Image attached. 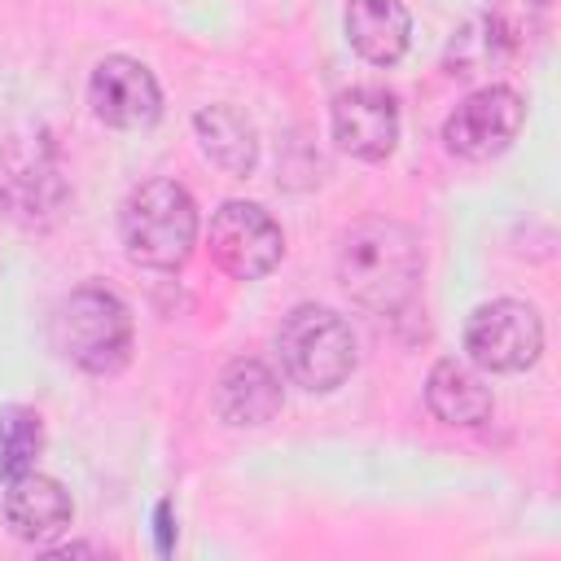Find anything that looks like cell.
Wrapping results in <instances>:
<instances>
[{
	"label": "cell",
	"instance_id": "1",
	"mask_svg": "<svg viewBox=\"0 0 561 561\" xmlns=\"http://www.w3.org/2000/svg\"><path fill=\"white\" fill-rule=\"evenodd\" d=\"M425 254L421 241L408 224L386 219V215H368L359 224H351L337 241V280L342 289L368 307V311H399L421 280Z\"/></svg>",
	"mask_w": 561,
	"mask_h": 561
},
{
	"label": "cell",
	"instance_id": "2",
	"mask_svg": "<svg viewBox=\"0 0 561 561\" xmlns=\"http://www.w3.org/2000/svg\"><path fill=\"white\" fill-rule=\"evenodd\" d=\"M123 250L136 267L175 272L188 263L197 245V206L184 184L175 180H145L127 193L118 215Z\"/></svg>",
	"mask_w": 561,
	"mask_h": 561
},
{
	"label": "cell",
	"instance_id": "3",
	"mask_svg": "<svg viewBox=\"0 0 561 561\" xmlns=\"http://www.w3.org/2000/svg\"><path fill=\"white\" fill-rule=\"evenodd\" d=\"M53 346L83 373L110 377L131 359V316L105 285L70 289L53 311Z\"/></svg>",
	"mask_w": 561,
	"mask_h": 561
},
{
	"label": "cell",
	"instance_id": "4",
	"mask_svg": "<svg viewBox=\"0 0 561 561\" xmlns=\"http://www.w3.org/2000/svg\"><path fill=\"white\" fill-rule=\"evenodd\" d=\"M276 351H280L289 381L311 390V394H329L355 373L351 324L337 311L316 307V302H302L285 316V324L276 333Z\"/></svg>",
	"mask_w": 561,
	"mask_h": 561
},
{
	"label": "cell",
	"instance_id": "5",
	"mask_svg": "<svg viewBox=\"0 0 561 561\" xmlns=\"http://www.w3.org/2000/svg\"><path fill=\"white\" fill-rule=\"evenodd\" d=\"M465 351L486 373H522L543 351V320L517 298L482 302L465 324Z\"/></svg>",
	"mask_w": 561,
	"mask_h": 561
},
{
	"label": "cell",
	"instance_id": "6",
	"mask_svg": "<svg viewBox=\"0 0 561 561\" xmlns=\"http://www.w3.org/2000/svg\"><path fill=\"white\" fill-rule=\"evenodd\" d=\"M526 123V105L513 88L491 83L469 92L443 123V145L465 162H491L500 158Z\"/></svg>",
	"mask_w": 561,
	"mask_h": 561
},
{
	"label": "cell",
	"instance_id": "7",
	"mask_svg": "<svg viewBox=\"0 0 561 561\" xmlns=\"http://www.w3.org/2000/svg\"><path fill=\"white\" fill-rule=\"evenodd\" d=\"M285 254L280 224L254 202H224L210 219V259L237 280H263Z\"/></svg>",
	"mask_w": 561,
	"mask_h": 561
},
{
	"label": "cell",
	"instance_id": "8",
	"mask_svg": "<svg viewBox=\"0 0 561 561\" xmlns=\"http://www.w3.org/2000/svg\"><path fill=\"white\" fill-rule=\"evenodd\" d=\"M88 105L105 127L118 131H140L153 127L162 114V88L153 70L136 57H101L92 79H88Z\"/></svg>",
	"mask_w": 561,
	"mask_h": 561
},
{
	"label": "cell",
	"instance_id": "9",
	"mask_svg": "<svg viewBox=\"0 0 561 561\" xmlns=\"http://www.w3.org/2000/svg\"><path fill=\"white\" fill-rule=\"evenodd\" d=\"M333 140L359 162H386L399 145V105L381 88H346L333 96Z\"/></svg>",
	"mask_w": 561,
	"mask_h": 561
},
{
	"label": "cell",
	"instance_id": "10",
	"mask_svg": "<svg viewBox=\"0 0 561 561\" xmlns=\"http://www.w3.org/2000/svg\"><path fill=\"white\" fill-rule=\"evenodd\" d=\"M75 517V504H70V491L48 478V473H18L9 478V491H4V522L9 530L22 539V543H48L57 539Z\"/></svg>",
	"mask_w": 561,
	"mask_h": 561
},
{
	"label": "cell",
	"instance_id": "11",
	"mask_svg": "<svg viewBox=\"0 0 561 561\" xmlns=\"http://www.w3.org/2000/svg\"><path fill=\"white\" fill-rule=\"evenodd\" d=\"M280 381L263 359H232L215 381V416L232 430L267 425L280 412Z\"/></svg>",
	"mask_w": 561,
	"mask_h": 561
},
{
	"label": "cell",
	"instance_id": "12",
	"mask_svg": "<svg viewBox=\"0 0 561 561\" xmlns=\"http://www.w3.org/2000/svg\"><path fill=\"white\" fill-rule=\"evenodd\" d=\"M346 39L368 66H394L408 53L412 18L403 0H346Z\"/></svg>",
	"mask_w": 561,
	"mask_h": 561
},
{
	"label": "cell",
	"instance_id": "13",
	"mask_svg": "<svg viewBox=\"0 0 561 561\" xmlns=\"http://www.w3.org/2000/svg\"><path fill=\"white\" fill-rule=\"evenodd\" d=\"M425 403H430V412L443 425H465V430L491 421V408H495L491 386L469 364H460V359H438L430 368V377H425Z\"/></svg>",
	"mask_w": 561,
	"mask_h": 561
},
{
	"label": "cell",
	"instance_id": "14",
	"mask_svg": "<svg viewBox=\"0 0 561 561\" xmlns=\"http://www.w3.org/2000/svg\"><path fill=\"white\" fill-rule=\"evenodd\" d=\"M193 131H197L202 153L219 171H228V175H250L254 171V162H259V131L245 118V110H237V105H206V110L193 114Z\"/></svg>",
	"mask_w": 561,
	"mask_h": 561
},
{
	"label": "cell",
	"instance_id": "15",
	"mask_svg": "<svg viewBox=\"0 0 561 561\" xmlns=\"http://www.w3.org/2000/svg\"><path fill=\"white\" fill-rule=\"evenodd\" d=\"M39 451H44V421H39V412L26 408V403L0 408V473L4 478L26 473Z\"/></svg>",
	"mask_w": 561,
	"mask_h": 561
},
{
	"label": "cell",
	"instance_id": "16",
	"mask_svg": "<svg viewBox=\"0 0 561 561\" xmlns=\"http://www.w3.org/2000/svg\"><path fill=\"white\" fill-rule=\"evenodd\" d=\"M153 526H158V552L167 557V552L175 548V526H171V500H162V504L153 508Z\"/></svg>",
	"mask_w": 561,
	"mask_h": 561
},
{
	"label": "cell",
	"instance_id": "17",
	"mask_svg": "<svg viewBox=\"0 0 561 561\" xmlns=\"http://www.w3.org/2000/svg\"><path fill=\"white\" fill-rule=\"evenodd\" d=\"M88 552H96V548H88V543H66V548H53V557H88Z\"/></svg>",
	"mask_w": 561,
	"mask_h": 561
},
{
	"label": "cell",
	"instance_id": "18",
	"mask_svg": "<svg viewBox=\"0 0 561 561\" xmlns=\"http://www.w3.org/2000/svg\"><path fill=\"white\" fill-rule=\"evenodd\" d=\"M4 206H9V188L0 184V219H4Z\"/></svg>",
	"mask_w": 561,
	"mask_h": 561
}]
</instances>
